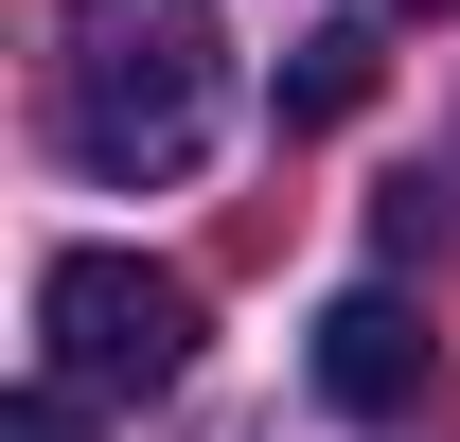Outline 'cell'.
Instances as JSON below:
<instances>
[{"label": "cell", "instance_id": "277c9868", "mask_svg": "<svg viewBox=\"0 0 460 442\" xmlns=\"http://www.w3.org/2000/svg\"><path fill=\"white\" fill-rule=\"evenodd\" d=\"M354 107H372V18H319L284 54V124H354Z\"/></svg>", "mask_w": 460, "mask_h": 442}, {"label": "cell", "instance_id": "3957f363", "mask_svg": "<svg viewBox=\"0 0 460 442\" xmlns=\"http://www.w3.org/2000/svg\"><path fill=\"white\" fill-rule=\"evenodd\" d=\"M425 301L407 283H337L319 301V407H354V425H390V407H425Z\"/></svg>", "mask_w": 460, "mask_h": 442}, {"label": "cell", "instance_id": "6da1fadb", "mask_svg": "<svg viewBox=\"0 0 460 442\" xmlns=\"http://www.w3.org/2000/svg\"><path fill=\"white\" fill-rule=\"evenodd\" d=\"M71 54H54V124H71V160L89 177H195V142H213V89H230V36H213V0H71L54 18Z\"/></svg>", "mask_w": 460, "mask_h": 442}, {"label": "cell", "instance_id": "7a4b0ae2", "mask_svg": "<svg viewBox=\"0 0 460 442\" xmlns=\"http://www.w3.org/2000/svg\"><path fill=\"white\" fill-rule=\"evenodd\" d=\"M36 354L54 389H177L195 372V283L142 248H54L36 266Z\"/></svg>", "mask_w": 460, "mask_h": 442}, {"label": "cell", "instance_id": "8992f818", "mask_svg": "<svg viewBox=\"0 0 460 442\" xmlns=\"http://www.w3.org/2000/svg\"><path fill=\"white\" fill-rule=\"evenodd\" d=\"M407 18H460V0H407Z\"/></svg>", "mask_w": 460, "mask_h": 442}, {"label": "cell", "instance_id": "5b68a950", "mask_svg": "<svg viewBox=\"0 0 460 442\" xmlns=\"http://www.w3.org/2000/svg\"><path fill=\"white\" fill-rule=\"evenodd\" d=\"M0 442H89V407H71V389H18V407H0Z\"/></svg>", "mask_w": 460, "mask_h": 442}]
</instances>
